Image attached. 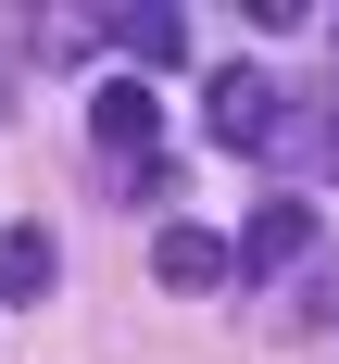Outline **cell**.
Wrapping results in <instances>:
<instances>
[{"mask_svg": "<svg viewBox=\"0 0 339 364\" xmlns=\"http://www.w3.org/2000/svg\"><path fill=\"white\" fill-rule=\"evenodd\" d=\"M201 126H214V151H252V164H276V139H289V88L264 63H214V88H201Z\"/></svg>", "mask_w": 339, "mask_h": 364, "instance_id": "1", "label": "cell"}, {"mask_svg": "<svg viewBox=\"0 0 339 364\" xmlns=\"http://www.w3.org/2000/svg\"><path fill=\"white\" fill-rule=\"evenodd\" d=\"M301 252H314V201H301V188H276V201H252V226L226 239V277H239V289H276Z\"/></svg>", "mask_w": 339, "mask_h": 364, "instance_id": "2", "label": "cell"}, {"mask_svg": "<svg viewBox=\"0 0 339 364\" xmlns=\"http://www.w3.org/2000/svg\"><path fill=\"white\" fill-rule=\"evenodd\" d=\"M151 139H163V101H151L139 75H101L88 88V151L101 164H151Z\"/></svg>", "mask_w": 339, "mask_h": 364, "instance_id": "3", "label": "cell"}, {"mask_svg": "<svg viewBox=\"0 0 339 364\" xmlns=\"http://www.w3.org/2000/svg\"><path fill=\"white\" fill-rule=\"evenodd\" d=\"M50 289H63V239L38 214H13L0 226V301H50Z\"/></svg>", "mask_w": 339, "mask_h": 364, "instance_id": "4", "label": "cell"}, {"mask_svg": "<svg viewBox=\"0 0 339 364\" xmlns=\"http://www.w3.org/2000/svg\"><path fill=\"white\" fill-rule=\"evenodd\" d=\"M151 277H163V289H226V239L214 226H163V239H151Z\"/></svg>", "mask_w": 339, "mask_h": 364, "instance_id": "5", "label": "cell"}, {"mask_svg": "<svg viewBox=\"0 0 339 364\" xmlns=\"http://www.w3.org/2000/svg\"><path fill=\"white\" fill-rule=\"evenodd\" d=\"M113 50H126L139 75H163V63H188V26L163 13V0H139V13H113Z\"/></svg>", "mask_w": 339, "mask_h": 364, "instance_id": "6", "label": "cell"}, {"mask_svg": "<svg viewBox=\"0 0 339 364\" xmlns=\"http://www.w3.org/2000/svg\"><path fill=\"white\" fill-rule=\"evenodd\" d=\"M163 201H176V164H163V151H151V164H126V214H163Z\"/></svg>", "mask_w": 339, "mask_h": 364, "instance_id": "7", "label": "cell"}, {"mask_svg": "<svg viewBox=\"0 0 339 364\" xmlns=\"http://www.w3.org/2000/svg\"><path fill=\"white\" fill-rule=\"evenodd\" d=\"M327 164H339V139H327Z\"/></svg>", "mask_w": 339, "mask_h": 364, "instance_id": "8", "label": "cell"}, {"mask_svg": "<svg viewBox=\"0 0 339 364\" xmlns=\"http://www.w3.org/2000/svg\"><path fill=\"white\" fill-rule=\"evenodd\" d=\"M327 38H339V26H327Z\"/></svg>", "mask_w": 339, "mask_h": 364, "instance_id": "9", "label": "cell"}]
</instances>
